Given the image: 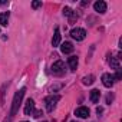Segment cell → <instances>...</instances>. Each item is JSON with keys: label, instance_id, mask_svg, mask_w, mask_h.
Here are the masks:
<instances>
[{"label": "cell", "instance_id": "3", "mask_svg": "<svg viewBox=\"0 0 122 122\" xmlns=\"http://www.w3.org/2000/svg\"><path fill=\"white\" fill-rule=\"evenodd\" d=\"M52 73L53 75H63V72H65V65H63V62L62 60H56V62L52 65Z\"/></svg>", "mask_w": 122, "mask_h": 122}, {"label": "cell", "instance_id": "12", "mask_svg": "<svg viewBox=\"0 0 122 122\" xmlns=\"http://www.w3.org/2000/svg\"><path fill=\"white\" fill-rule=\"evenodd\" d=\"M68 62H69V66H71L72 71H75V69L78 68V57H76V56H71Z\"/></svg>", "mask_w": 122, "mask_h": 122}, {"label": "cell", "instance_id": "5", "mask_svg": "<svg viewBox=\"0 0 122 122\" xmlns=\"http://www.w3.org/2000/svg\"><path fill=\"white\" fill-rule=\"evenodd\" d=\"M113 82H115L113 75H111V73H103V75H102V83H103V86H106V88H112Z\"/></svg>", "mask_w": 122, "mask_h": 122}, {"label": "cell", "instance_id": "23", "mask_svg": "<svg viewBox=\"0 0 122 122\" xmlns=\"http://www.w3.org/2000/svg\"><path fill=\"white\" fill-rule=\"evenodd\" d=\"M23 122H27V121H23Z\"/></svg>", "mask_w": 122, "mask_h": 122}, {"label": "cell", "instance_id": "7", "mask_svg": "<svg viewBox=\"0 0 122 122\" xmlns=\"http://www.w3.org/2000/svg\"><path fill=\"white\" fill-rule=\"evenodd\" d=\"M75 115L79 116V118H88L89 116V109L86 106H79L76 111H75Z\"/></svg>", "mask_w": 122, "mask_h": 122}, {"label": "cell", "instance_id": "1", "mask_svg": "<svg viewBox=\"0 0 122 122\" xmlns=\"http://www.w3.org/2000/svg\"><path fill=\"white\" fill-rule=\"evenodd\" d=\"M25 92H26V88H22V89H20V91L15 95V98H13V103H12L10 116H15V115H16V112L19 111L20 103H22V99H23V96H25Z\"/></svg>", "mask_w": 122, "mask_h": 122}, {"label": "cell", "instance_id": "21", "mask_svg": "<svg viewBox=\"0 0 122 122\" xmlns=\"http://www.w3.org/2000/svg\"><path fill=\"white\" fill-rule=\"evenodd\" d=\"M96 112H98V113H102V112H103V109H102V108H96Z\"/></svg>", "mask_w": 122, "mask_h": 122}, {"label": "cell", "instance_id": "8", "mask_svg": "<svg viewBox=\"0 0 122 122\" xmlns=\"http://www.w3.org/2000/svg\"><path fill=\"white\" fill-rule=\"evenodd\" d=\"M93 7H95V10H96L98 13H105V12H106V3L102 2V0L96 2V3L93 5Z\"/></svg>", "mask_w": 122, "mask_h": 122}, {"label": "cell", "instance_id": "20", "mask_svg": "<svg viewBox=\"0 0 122 122\" xmlns=\"http://www.w3.org/2000/svg\"><path fill=\"white\" fill-rule=\"evenodd\" d=\"M112 99H113V96H112V95H111V93H109V95H108V98H106V102H108V103H109V102H111V101H112Z\"/></svg>", "mask_w": 122, "mask_h": 122}, {"label": "cell", "instance_id": "17", "mask_svg": "<svg viewBox=\"0 0 122 122\" xmlns=\"http://www.w3.org/2000/svg\"><path fill=\"white\" fill-rule=\"evenodd\" d=\"M121 78H122V72H121V68H119V69L116 71V75L113 76V79H116V81H119Z\"/></svg>", "mask_w": 122, "mask_h": 122}, {"label": "cell", "instance_id": "9", "mask_svg": "<svg viewBox=\"0 0 122 122\" xmlns=\"http://www.w3.org/2000/svg\"><path fill=\"white\" fill-rule=\"evenodd\" d=\"M89 98H91V102L98 103V102H99V98H101V92H99L98 89H92L91 93H89Z\"/></svg>", "mask_w": 122, "mask_h": 122}, {"label": "cell", "instance_id": "4", "mask_svg": "<svg viewBox=\"0 0 122 122\" xmlns=\"http://www.w3.org/2000/svg\"><path fill=\"white\" fill-rule=\"evenodd\" d=\"M71 36H72L75 40H83L85 36H86V32H85V29H82V27H75V29L71 30Z\"/></svg>", "mask_w": 122, "mask_h": 122}, {"label": "cell", "instance_id": "22", "mask_svg": "<svg viewBox=\"0 0 122 122\" xmlns=\"http://www.w3.org/2000/svg\"><path fill=\"white\" fill-rule=\"evenodd\" d=\"M7 2H5V0H2V2H0V5H6Z\"/></svg>", "mask_w": 122, "mask_h": 122}, {"label": "cell", "instance_id": "13", "mask_svg": "<svg viewBox=\"0 0 122 122\" xmlns=\"http://www.w3.org/2000/svg\"><path fill=\"white\" fill-rule=\"evenodd\" d=\"M7 22H9V12L2 13V15H0V25H2V26H6Z\"/></svg>", "mask_w": 122, "mask_h": 122}, {"label": "cell", "instance_id": "15", "mask_svg": "<svg viewBox=\"0 0 122 122\" xmlns=\"http://www.w3.org/2000/svg\"><path fill=\"white\" fill-rule=\"evenodd\" d=\"M93 79H95V76L93 75H89V76H85L82 79V82H83V85H92L93 83Z\"/></svg>", "mask_w": 122, "mask_h": 122}, {"label": "cell", "instance_id": "19", "mask_svg": "<svg viewBox=\"0 0 122 122\" xmlns=\"http://www.w3.org/2000/svg\"><path fill=\"white\" fill-rule=\"evenodd\" d=\"M32 6H33V9H37V7H40V6H42V2H33V5H32Z\"/></svg>", "mask_w": 122, "mask_h": 122}, {"label": "cell", "instance_id": "14", "mask_svg": "<svg viewBox=\"0 0 122 122\" xmlns=\"http://www.w3.org/2000/svg\"><path fill=\"white\" fill-rule=\"evenodd\" d=\"M109 65H111V68H113V69H119V62H118V59H115V57H109Z\"/></svg>", "mask_w": 122, "mask_h": 122}, {"label": "cell", "instance_id": "16", "mask_svg": "<svg viewBox=\"0 0 122 122\" xmlns=\"http://www.w3.org/2000/svg\"><path fill=\"white\" fill-rule=\"evenodd\" d=\"M63 15H65V16H69V17H72V19L75 17L73 10H72V9H69V7H65V9H63Z\"/></svg>", "mask_w": 122, "mask_h": 122}, {"label": "cell", "instance_id": "10", "mask_svg": "<svg viewBox=\"0 0 122 122\" xmlns=\"http://www.w3.org/2000/svg\"><path fill=\"white\" fill-rule=\"evenodd\" d=\"M60 50H62L63 55L65 53H71L73 50V45L71 42H65V43H62V46H60Z\"/></svg>", "mask_w": 122, "mask_h": 122}, {"label": "cell", "instance_id": "2", "mask_svg": "<svg viewBox=\"0 0 122 122\" xmlns=\"http://www.w3.org/2000/svg\"><path fill=\"white\" fill-rule=\"evenodd\" d=\"M60 101V96L59 95H50L45 99V103H46V111L47 112H52L56 106V103Z\"/></svg>", "mask_w": 122, "mask_h": 122}, {"label": "cell", "instance_id": "6", "mask_svg": "<svg viewBox=\"0 0 122 122\" xmlns=\"http://www.w3.org/2000/svg\"><path fill=\"white\" fill-rule=\"evenodd\" d=\"M35 111V101L33 99H27L26 101V106H25V115H32Z\"/></svg>", "mask_w": 122, "mask_h": 122}, {"label": "cell", "instance_id": "18", "mask_svg": "<svg viewBox=\"0 0 122 122\" xmlns=\"http://www.w3.org/2000/svg\"><path fill=\"white\" fill-rule=\"evenodd\" d=\"M32 115H33L35 118H39L40 115H43V112H42V111H33V113H32Z\"/></svg>", "mask_w": 122, "mask_h": 122}, {"label": "cell", "instance_id": "11", "mask_svg": "<svg viewBox=\"0 0 122 122\" xmlns=\"http://www.w3.org/2000/svg\"><path fill=\"white\" fill-rule=\"evenodd\" d=\"M59 43H60V30H59V27H56L53 39H52V45H53V47H56V46H59Z\"/></svg>", "mask_w": 122, "mask_h": 122}]
</instances>
